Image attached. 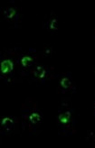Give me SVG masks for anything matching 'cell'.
Here are the masks:
<instances>
[{
    "label": "cell",
    "mask_w": 95,
    "mask_h": 148,
    "mask_svg": "<svg viewBox=\"0 0 95 148\" xmlns=\"http://www.w3.org/2000/svg\"><path fill=\"white\" fill-rule=\"evenodd\" d=\"M87 141L90 142L92 145H95V133L92 132V131H89L88 132V135H87Z\"/></svg>",
    "instance_id": "cell-9"
},
{
    "label": "cell",
    "mask_w": 95,
    "mask_h": 148,
    "mask_svg": "<svg viewBox=\"0 0 95 148\" xmlns=\"http://www.w3.org/2000/svg\"><path fill=\"white\" fill-rule=\"evenodd\" d=\"M18 120L14 116H3L1 118V132L2 135H8L17 127Z\"/></svg>",
    "instance_id": "cell-5"
},
{
    "label": "cell",
    "mask_w": 95,
    "mask_h": 148,
    "mask_svg": "<svg viewBox=\"0 0 95 148\" xmlns=\"http://www.w3.org/2000/svg\"><path fill=\"white\" fill-rule=\"evenodd\" d=\"M58 88H59L60 92L63 94L74 91L75 86L70 72L61 74L59 81H58Z\"/></svg>",
    "instance_id": "cell-4"
},
{
    "label": "cell",
    "mask_w": 95,
    "mask_h": 148,
    "mask_svg": "<svg viewBox=\"0 0 95 148\" xmlns=\"http://www.w3.org/2000/svg\"><path fill=\"white\" fill-rule=\"evenodd\" d=\"M93 37H94V39H95V29H94V31H93Z\"/></svg>",
    "instance_id": "cell-11"
},
{
    "label": "cell",
    "mask_w": 95,
    "mask_h": 148,
    "mask_svg": "<svg viewBox=\"0 0 95 148\" xmlns=\"http://www.w3.org/2000/svg\"><path fill=\"white\" fill-rule=\"evenodd\" d=\"M53 51H54V49H53L52 46L46 45V46L43 47V50L42 51V54L45 55V56H50V55H52Z\"/></svg>",
    "instance_id": "cell-8"
},
{
    "label": "cell",
    "mask_w": 95,
    "mask_h": 148,
    "mask_svg": "<svg viewBox=\"0 0 95 148\" xmlns=\"http://www.w3.org/2000/svg\"><path fill=\"white\" fill-rule=\"evenodd\" d=\"M45 28L52 34H54L58 31V20L54 13L53 16H50L49 19L45 22Z\"/></svg>",
    "instance_id": "cell-7"
},
{
    "label": "cell",
    "mask_w": 95,
    "mask_h": 148,
    "mask_svg": "<svg viewBox=\"0 0 95 148\" xmlns=\"http://www.w3.org/2000/svg\"><path fill=\"white\" fill-rule=\"evenodd\" d=\"M29 75L32 81H35L36 83L41 82L43 83L45 81L50 77V71L45 67V66L40 64H34L29 71Z\"/></svg>",
    "instance_id": "cell-3"
},
{
    "label": "cell",
    "mask_w": 95,
    "mask_h": 148,
    "mask_svg": "<svg viewBox=\"0 0 95 148\" xmlns=\"http://www.w3.org/2000/svg\"><path fill=\"white\" fill-rule=\"evenodd\" d=\"M93 110H94V115H95V100L93 102Z\"/></svg>",
    "instance_id": "cell-10"
},
{
    "label": "cell",
    "mask_w": 95,
    "mask_h": 148,
    "mask_svg": "<svg viewBox=\"0 0 95 148\" xmlns=\"http://www.w3.org/2000/svg\"><path fill=\"white\" fill-rule=\"evenodd\" d=\"M56 124L61 136H67L74 133L75 120L74 117V109L70 107L68 99H63L61 102L56 116Z\"/></svg>",
    "instance_id": "cell-1"
},
{
    "label": "cell",
    "mask_w": 95,
    "mask_h": 148,
    "mask_svg": "<svg viewBox=\"0 0 95 148\" xmlns=\"http://www.w3.org/2000/svg\"><path fill=\"white\" fill-rule=\"evenodd\" d=\"M3 16L4 18L9 22L10 24H19V13L17 12V10L14 7H7V8H4L3 11Z\"/></svg>",
    "instance_id": "cell-6"
},
{
    "label": "cell",
    "mask_w": 95,
    "mask_h": 148,
    "mask_svg": "<svg viewBox=\"0 0 95 148\" xmlns=\"http://www.w3.org/2000/svg\"><path fill=\"white\" fill-rule=\"evenodd\" d=\"M22 125L28 128L31 133L35 132L43 120L42 113L36 108L34 103H26L21 111Z\"/></svg>",
    "instance_id": "cell-2"
}]
</instances>
